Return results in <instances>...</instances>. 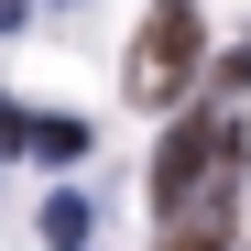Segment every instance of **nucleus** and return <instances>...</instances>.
Instances as JSON below:
<instances>
[{"label": "nucleus", "mask_w": 251, "mask_h": 251, "mask_svg": "<svg viewBox=\"0 0 251 251\" xmlns=\"http://www.w3.org/2000/svg\"><path fill=\"white\" fill-rule=\"evenodd\" d=\"M229 164H240V131H229V120H175L164 153H153V207L186 219V207L229 197Z\"/></svg>", "instance_id": "obj_1"}, {"label": "nucleus", "mask_w": 251, "mask_h": 251, "mask_svg": "<svg viewBox=\"0 0 251 251\" xmlns=\"http://www.w3.org/2000/svg\"><path fill=\"white\" fill-rule=\"evenodd\" d=\"M197 66H207V22L186 11V0H164V11L142 22L131 66H120V88H131V109H175V99L197 88Z\"/></svg>", "instance_id": "obj_2"}, {"label": "nucleus", "mask_w": 251, "mask_h": 251, "mask_svg": "<svg viewBox=\"0 0 251 251\" xmlns=\"http://www.w3.org/2000/svg\"><path fill=\"white\" fill-rule=\"evenodd\" d=\"M88 120H66V109H22V99H0V153H33V164H88Z\"/></svg>", "instance_id": "obj_3"}, {"label": "nucleus", "mask_w": 251, "mask_h": 251, "mask_svg": "<svg viewBox=\"0 0 251 251\" xmlns=\"http://www.w3.org/2000/svg\"><path fill=\"white\" fill-rule=\"evenodd\" d=\"M153 251H229V197H207V207H186V219H164Z\"/></svg>", "instance_id": "obj_4"}, {"label": "nucleus", "mask_w": 251, "mask_h": 251, "mask_svg": "<svg viewBox=\"0 0 251 251\" xmlns=\"http://www.w3.org/2000/svg\"><path fill=\"white\" fill-rule=\"evenodd\" d=\"M44 240H55V251H88V240H99V207L76 197V186H66V197H44Z\"/></svg>", "instance_id": "obj_5"}, {"label": "nucleus", "mask_w": 251, "mask_h": 251, "mask_svg": "<svg viewBox=\"0 0 251 251\" xmlns=\"http://www.w3.org/2000/svg\"><path fill=\"white\" fill-rule=\"evenodd\" d=\"M11 22H22V0H0V33H11Z\"/></svg>", "instance_id": "obj_6"}]
</instances>
